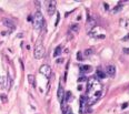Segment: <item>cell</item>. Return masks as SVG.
Listing matches in <instances>:
<instances>
[{
    "label": "cell",
    "instance_id": "cell-21",
    "mask_svg": "<svg viewBox=\"0 0 129 114\" xmlns=\"http://www.w3.org/2000/svg\"><path fill=\"white\" fill-rule=\"evenodd\" d=\"M124 53L129 54V48H125V49H124Z\"/></svg>",
    "mask_w": 129,
    "mask_h": 114
},
{
    "label": "cell",
    "instance_id": "cell-11",
    "mask_svg": "<svg viewBox=\"0 0 129 114\" xmlns=\"http://www.w3.org/2000/svg\"><path fill=\"white\" fill-rule=\"evenodd\" d=\"M11 85H12V79L10 78V75L8 74V79H7V84H6V89L7 90H10Z\"/></svg>",
    "mask_w": 129,
    "mask_h": 114
},
{
    "label": "cell",
    "instance_id": "cell-7",
    "mask_svg": "<svg viewBox=\"0 0 129 114\" xmlns=\"http://www.w3.org/2000/svg\"><path fill=\"white\" fill-rule=\"evenodd\" d=\"M65 92H63V88H62V85H61V83L59 84V88H58V92H57V98H58V100H60L61 101V99H63L65 98Z\"/></svg>",
    "mask_w": 129,
    "mask_h": 114
},
{
    "label": "cell",
    "instance_id": "cell-16",
    "mask_svg": "<svg viewBox=\"0 0 129 114\" xmlns=\"http://www.w3.org/2000/svg\"><path fill=\"white\" fill-rule=\"evenodd\" d=\"M92 53H94L92 49H87L86 51H85V55H86V57H89V55H91Z\"/></svg>",
    "mask_w": 129,
    "mask_h": 114
},
{
    "label": "cell",
    "instance_id": "cell-28",
    "mask_svg": "<svg viewBox=\"0 0 129 114\" xmlns=\"http://www.w3.org/2000/svg\"><path fill=\"white\" fill-rule=\"evenodd\" d=\"M124 114H129V112H125V113Z\"/></svg>",
    "mask_w": 129,
    "mask_h": 114
},
{
    "label": "cell",
    "instance_id": "cell-9",
    "mask_svg": "<svg viewBox=\"0 0 129 114\" xmlns=\"http://www.w3.org/2000/svg\"><path fill=\"white\" fill-rule=\"evenodd\" d=\"M61 50H62V46H58V47L55 49V52H53V57H58V55L61 54Z\"/></svg>",
    "mask_w": 129,
    "mask_h": 114
},
{
    "label": "cell",
    "instance_id": "cell-10",
    "mask_svg": "<svg viewBox=\"0 0 129 114\" xmlns=\"http://www.w3.org/2000/svg\"><path fill=\"white\" fill-rule=\"evenodd\" d=\"M96 24H97V23H96V21L94 20V19H91V18L88 19V28H89V30H90V29H92V28H95Z\"/></svg>",
    "mask_w": 129,
    "mask_h": 114
},
{
    "label": "cell",
    "instance_id": "cell-25",
    "mask_svg": "<svg viewBox=\"0 0 129 114\" xmlns=\"http://www.w3.org/2000/svg\"><path fill=\"white\" fill-rule=\"evenodd\" d=\"M127 106H128V103H125L124 105H122V109H125V107H127Z\"/></svg>",
    "mask_w": 129,
    "mask_h": 114
},
{
    "label": "cell",
    "instance_id": "cell-17",
    "mask_svg": "<svg viewBox=\"0 0 129 114\" xmlns=\"http://www.w3.org/2000/svg\"><path fill=\"white\" fill-rule=\"evenodd\" d=\"M77 60H78V61H82V55H81V53H80V52H78V53H77Z\"/></svg>",
    "mask_w": 129,
    "mask_h": 114
},
{
    "label": "cell",
    "instance_id": "cell-24",
    "mask_svg": "<svg viewBox=\"0 0 129 114\" xmlns=\"http://www.w3.org/2000/svg\"><path fill=\"white\" fill-rule=\"evenodd\" d=\"M85 80H86V76H81V78H79V80H78V81L80 82V81H85Z\"/></svg>",
    "mask_w": 129,
    "mask_h": 114
},
{
    "label": "cell",
    "instance_id": "cell-1",
    "mask_svg": "<svg viewBox=\"0 0 129 114\" xmlns=\"http://www.w3.org/2000/svg\"><path fill=\"white\" fill-rule=\"evenodd\" d=\"M43 26H46V22H45V20H43V16H42V13L38 10V11H36L34 15V28L39 30V29H41Z\"/></svg>",
    "mask_w": 129,
    "mask_h": 114
},
{
    "label": "cell",
    "instance_id": "cell-20",
    "mask_svg": "<svg viewBox=\"0 0 129 114\" xmlns=\"http://www.w3.org/2000/svg\"><path fill=\"white\" fill-rule=\"evenodd\" d=\"M0 84H5V78L0 76Z\"/></svg>",
    "mask_w": 129,
    "mask_h": 114
},
{
    "label": "cell",
    "instance_id": "cell-22",
    "mask_svg": "<svg viewBox=\"0 0 129 114\" xmlns=\"http://www.w3.org/2000/svg\"><path fill=\"white\" fill-rule=\"evenodd\" d=\"M103 6H105V10H108V9H109V5H108V3H103Z\"/></svg>",
    "mask_w": 129,
    "mask_h": 114
},
{
    "label": "cell",
    "instance_id": "cell-6",
    "mask_svg": "<svg viewBox=\"0 0 129 114\" xmlns=\"http://www.w3.org/2000/svg\"><path fill=\"white\" fill-rule=\"evenodd\" d=\"M105 73L107 75H109V76H113V75L116 74V68L113 67V65H107Z\"/></svg>",
    "mask_w": 129,
    "mask_h": 114
},
{
    "label": "cell",
    "instance_id": "cell-13",
    "mask_svg": "<svg viewBox=\"0 0 129 114\" xmlns=\"http://www.w3.org/2000/svg\"><path fill=\"white\" fill-rule=\"evenodd\" d=\"M28 82H29L31 85H34V75H31V74L28 75Z\"/></svg>",
    "mask_w": 129,
    "mask_h": 114
},
{
    "label": "cell",
    "instance_id": "cell-23",
    "mask_svg": "<svg viewBox=\"0 0 129 114\" xmlns=\"http://www.w3.org/2000/svg\"><path fill=\"white\" fill-rule=\"evenodd\" d=\"M128 39H129V33L127 34V36L125 37V38H122V41H126V40H128Z\"/></svg>",
    "mask_w": 129,
    "mask_h": 114
},
{
    "label": "cell",
    "instance_id": "cell-18",
    "mask_svg": "<svg viewBox=\"0 0 129 114\" xmlns=\"http://www.w3.org/2000/svg\"><path fill=\"white\" fill-rule=\"evenodd\" d=\"M59 20H60V15H59V13H57V20H56V24H55V26H58Z\"/></svg>",
    "mask_w": 129,
    "mask_h": 114
},
{
    "label": "cell",
    "instance_id": "cell-15",
    "mask_svg": "<svg viewBox=\"0 0 129 114\" xmlns=\"http://www.w3.org/2000/svg\"><path fill=\"white\" fill-rule=\"evenodd\" d=\"M70 29H71V31L77 32V31H78V29H79V26H78L77 23H75V24H72V26L70 27Z\"/></svg>",
    "mask_w": 129,
    "mask_h": 114
},
{
    "label": "cell",
    "instance_id": "cell-3",
    "mask_svg": "<svg viewBox=\"0 0 129 114\" xmlns=\"http://www.w3.org/2000/svg\"><path fill=\"white\" fill-rule=\"evenodd\" d=\"M39 72L41 73L42 75H45L46 78H50V75H51V68H50V65H48V64H43V65H41L40 67V69H39Z\"/></svg>",
    "mask_w": 129,
    "mask_h": 114
},
{
    "label": "cell",
    "instance_id": "cell-8",
    "mask_svg": "<svg viewBox=\"0 0 129 114\" xmlns=\"http://www.w3.org/2000/svg\"><path fill=\"white\" fill-rule=\"evenodd\" d=\"M91 71V67L90 65H82L80 68V72L81 73H87V72H90Z\"/></svg>",
    "mask_w": 129,
    "mask_h": 114
},
{
    "label": "cell",
    "instance_id": "cell-5",
    "mask_svg": "<svg viewBox=\"0 0 129 114\" xmlns=\"http://www.w3.org/2000/svg\"><path fill=\"white\" fill-rule=\"evenodd\" d=\"M2 22H3V24H5L7 28H9L10 30H13V29L16 28V24H15V22H13L11 19H8V18H5L2 20Z\"/></svg>",
    "mask_w": 129,
    "mask_h": 114
},
{
    "label": "cell",
    "instance_id": "cell-19",
    "mask_svg": "<svg viewBox=\"0 0 129 114\" xmlns=\"http://www.w3.org/2000/svg\"><path fill=\"white\" fill-rule=\"evenodd\" d=\"M0 96L2 98V101L6 103V102H7V98H6V94H1V95H0Z\"/></svg>",
    "mask_w": 129,
    "mask_h": 114
},
{
    "label": "cell",
    "instance_id": "cell-26",
    "mask_svg": "<svg viewBox=\"0 0 129 114\" xmlns=\"http://www.w3.org/2000/svg\"><path fill=\"white\" fill-rule=\"evenodd\" d=\"M67 112H68V114H72V111H71L70 109H68V111H67Z\"/></svg>",
    "mask_w": 129,
    "mask_h": 114
},
{
    "label": "cell",
    "instance_id": "cell-4",
    "mask_svg": "<svg viewBox=\"0 0 129 114\" xmlns=\"http://www.w3.org/2000/svg\"><path fill=\"white\" fill-rule=\"evenodd\" d=\"M47 11L49 13V16H53V13L56 12V2L55 1H47Z\"/></svg>",
    "mask_w": 129,
    "mask_h": 114
},
{
    "label": "cell",
    "instance_id": "cell-2",
    "mask_svg": "<svg viewBox=\"0 0 129 114\" xmlns=\"http://www.w3.org/2000/svg\"><path fill=\"white\" fill-rule=\"evenodd\" d=\"M34 55L36 59H41V58L45 55V48H43V46H42L41 43L37 44V46L34 47Z\"/></svg>",
    "mask_w": 129,
    "mask_h": 114
},
{
    "label": "cell",
    "instance_id": "cell-12",
    "mask_svg": "<svg viewBox=\"0 0 129 114\" xmlns=\"http://www.w3.org/2000/svg\"><path fill=\"white\" fill-rule=\"evenodd\" d=\"M97 76H98L99 79H105V78H106V73L103 72L101 70H98V71H97Z\"/></svg>",
    "mask_w": 129,
    "mask_h": 114
},
{
    "label": "cell",
    "instance_id": "cell-27",
    "mask_svg": "<svg viewBox=\"0 0 129 114\" xmlns=\"http://www.w3.org/2000/svg\"><path fill=\"white\" fill-rule=\"evenodd\" d=\"M78 90H79V91H80V90H82V86H81V85H79V86H78Z\"/></svg>",
    "mask_w": 129,
    "mask_h": 114
},
{
    "label": "cell",
    "instance_id": "cell-14",
    "mask_svg": "<svg viewBox=\"0 0 129 114\" xmlns=\"http://www.w3.org/2000/svg\"><path fill=\"white\" fill-rule=\"evenodd\" d=\"M122 9V6L121 5H118V6H116L115 8L112 9V13H117V12H119V11Z\"/></svg>",
    "mask_w": 129,
    "mask_h": 114
}]
</instances>
